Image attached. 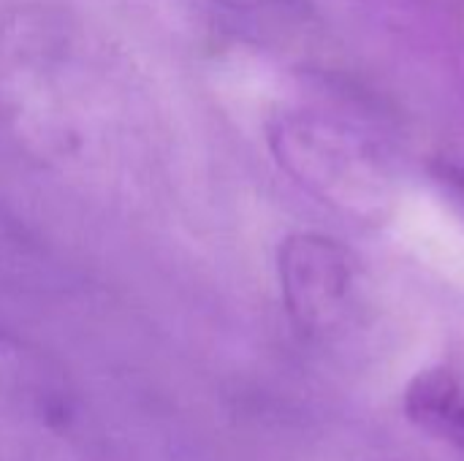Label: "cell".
Here are the masks:
<instances>
[{"label": "cell", "instance_id": "277c9868", "mask_svg": "<svg viewBox=\"0 0 464 461\" xmlns=\"http://www.w3.org/2000/svg\"><path fill=\"white\" fill-rule=\"evenodd\" d=\"M277 274L285 310L304 331H329L345 312L353 261L348 250L315 231L291 234L277 250Z\"/></svg>", "mask_w": 464, "mask_h": 461}, {"label": "cell", "instance_id": "52a82bcc", "mask_svg": "<svg viewBox=\"0 0 464 461\" xmlns=\"http://www.w3.org/2000/svg\"><path fill=\"white\" fill-rule=\"evenodd\" d=\"M212 3L231 5V8H253V5H261V3H266V0H212Z\"/></svg>", "mask_w": 464, "mask_h": 461}, {"label": "cell", "instance_id": "8992f818", "mask_svg": "<svg viewBox=\"0 0 464 461\" xmlns=\"http://www.w3.org/2000/svg\"><path fill=\"white\" fill-rule=\"evenodd\" d=\"M443 437H449L457 448L464 451V405L454 413V418H451V424H449V429H446Z\"/></svg>", "mask_w": 464, "mask_h": 461}, {"label": "cell", "instance_id": "3957f363", "mask_svg": "<svg viewBox=\"0 0 464 461\" xmlns=\"http://www.w3.org/2000/svg\"><path fill=\"white\" fill-rule=\"evenodd\" d=\"M280 166L315 198L356 220H381L392 204L383 163L359 139L315 117H288L272 130Z\"/></svg>", "mask_w": 464, "mask_h": 461}, {"label": "cell", "instance_id": "5b68a950", "mask_svg": "<svg viewBox=\"0 0 464 461\" xmlns=\"http://www.w3.org/2000/svg\"><path fill=\"white\" fill-rule=\"evenodd\" d=\"M462 408L459 383L446 367L421 370L405 389L402 410L411 424H416L424 432L446 435L454 413Z\"/></svg>", "mask_w": 464, "mask_h": 461}, {"label": "cell", "instance_id": "6da1fadb", "mask_svg": "<svg viewBox=\"0 0 464 461\" xmlns=\"http://www.w3.org/2000/svg\"><path fill=\"white\" fill-rule=\"evenodd\" d=\"M0 128L38 168L92 185L128 179L155 147L152 101L128 52L52 0L0 14Z\"/></svg>", "mask_w": 464, "mask_h": 461}, {"label": "cell", "instance_id": "7a4b0ae2", "mask_svg": "<svg viewBox=\"0 0 464 461\" xmlns=\"http://www.w3.org/2000/svg\"><path fill=\"white\" fill-rule=\"evenodd\" d=\"M87 413L65 367L0 329V461H84Z\"/></svg>", "mask_w": 464, "mask_h": 461}]
</instances>
